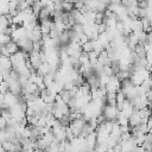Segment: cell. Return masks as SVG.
I'll return each mask as SVG.
<instances>
[{
    "instance_id": "2",
    "label": "cell",
    "mask_w": 152,
    "mask_h": 152,
    "mask_svg": "<svg viewBox=\"0 0 152 152\" xmlns=\"http://www.w3.org/2000/svg\"><path fill=\"white\" fill-rule=\"evenodd\" d=\"M52 71V66L48 63V62H45V63H43L38 69H37V74L39 75V76H42V77H45V76H48L50 72Z\"/></svg>"
},
{
    "instance_id": "9",
    "label": "cell",
    "mask_w": 152,
    "mask_h": 152,
    "mask_svg": "<svg viewBox=\"0 0 152 152\" xmlns=\"http://www.w3.org/2000/svg\"><path fill=\"white\" fill-rule=\"evenodd\" d=\"M125 101H126L125 94H124L121 90H119V91L116 93V104H121V103H124Z\"/></svg>"
},
{
    "instance_id": "10",
    "label": "cell",
    "mask_w": 152,
    "mask_h": 152,
    "mask_svg": "<svg viewBox=\"0 0 152 152\" xmlns=\"http://www.w3.org/2000/svg\"><path fill=\"white\" fill-rule=\"evenodd\" d=\"M146 59H147L148 64L152 65V49L148 50V51H146Z\"/></svg>"
},
{
    "instance_id": "1",
    "label": "cell",
    "mask_w": 152,
    "mask_h": 152,
    "mask_svg": "<svg viewBox=\"0 0 152 152\" xmlns=\"http://www.w3.org/2000/svg\"><path fill=\"white\" fill-rule=\"evenodd\" d=\"M30 62H31V65L37 70L44 63L43 57H42V53L40 52H36V51H33L32 53H30Z\"/></svg>"
},
{
    "instance_id": "4",
    "label": "cell",
    "mask_w": 152,
    "mask_h": 152,
    "mask_svg": "<svg viewBox=\"0 0 152 152\" xmlns=\"http://www.w3.org/2000/svg\"><path fill=\"white\" fill-rule=\"evenodd\" d=\"M6 48H7V50H8V52H10L11 56H13V55H15L17 52L20 51V49H19L17 42H14V40H12L11 43H8V44L6 45Z\"/></svg>"
},
{
    "instance_id": "8",
    "label": "cell",
    "mask_w": 152,
    "mask_h": 152,
    "mask_svg": "<svg viewBox=\"0 0 152 152\" xmlns=\"http://www.w3.org/2000/svg\"><path fill=\"white\" fill-rule=\"evenodd\" d=\"M59 95H61V97H62V100L68 104L70 101H71V95H70V91H68V90H63V91H61L59 93Z\"/></svg>"
},
{
    "instance_id": "7",
    "label": "cell",
    "mask_w": 152,
    "mask_h": 152,
    "mask_svg": "<svg viewBox=\"0 0 152 152\" xmlns=\"http://www.w3.org/2000/svg\"><path fill=\"white\" fill-rule=\"evenodd\" d=\"M13 39H12V36L10 34H5V33H1L0 34V43L1 45H7L8 43H11Z\"/></svg>"
},
{
    "instance_id": "3",
    "label": "cell",
    "mask_w": 152,
    "mask_h": 152,
    "mask_svg": "<svg viewBox=\"0 0 152 152\" xmlns=\"http://www.w3.org/2000/svg\"><path fill=\"white\" fill-rule=\"evenodd\" d=\"M0 65H1V69L12 70L13 65H12V61H11V57L1 56V58H0Z\"/></svg>"
},
{
    "instance_id": "5",
    "label": "cell",
    "mask_w": 152,
    "mask_h": 152,
    "mask_svg": "<svg viewBox=\"0 0 152 152\" xmlns=\"http://www.w3.org/2000/svg\"><path fill=\"white\" fill-rule=\"evenodd\" d=\"M94 49H95V42H94V40H89L88 43H86V44L82 45V50H83L84 52H87V53L93 52Z\"/></svg>"
},
{
    "instance_id": "6",
    "label": "cell",
    "mask_w": 152,
    "mask_h": 152,
    "mask_svg": "<svg viewBox=\"0 0 152 152\" xmlns=\"http://www.w3.org/2000/svg\"><path fill=\"white\" fill-rule=\"evenodd\" d=\"M75 8V5L72 1H63V11L66 13H70Z\"/></svg>"
}]
</instances>
